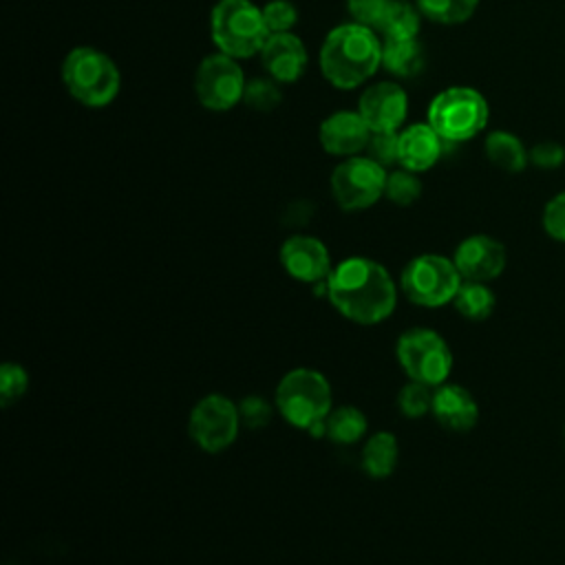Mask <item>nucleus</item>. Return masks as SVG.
Returning a JSON list of instances; mask_svg holds the SVG:
<instances>
[{
  "label": "nucleus",
  "mask_w": 565,
  "mask_h": 565,
  "mask_svg": "<svg viewBox=\"0 0 565 565\" xmlns=\"http://www.w3.org/2000/svg\"><path fill=\"white\" fill-rule=\"evenodd\" d=\"M327 298L347 320L371 327L393 313L397 287L382 263L366 256H349L331 269Z\"/></svg>",
  "instance_id": "f257e3e1"
},
{
  "label": "nucleus",
  "mask_w": 565,
  "mask_h": 565,
  "mask_svg": "<svg viewBox=\"0 0 565 565\" xmlns=\"http://www.w3.org/2000/svg\"><path fill=\"white\" fill-rule=\"evenodd\" d=\"M382 66V42L375 29L347 22L331 29L320 46V71L340 90L364 84Z\"/></svg>",
  "instance_id": "f03ea898"
},
{
  "label": "nucleus",
  "mask_w": 565,
  "mask_h": 565,
  "mask_svg": "<svg viewBox=\"0 0 565 565\" xmlns=\"http://www.w3.org/2000/svg\"><path fill=\"white\" fill-rule=\"evenodd\" d=\"M62 82L68 95L88 108L108 106L121 88L117 64L93 46H77L62 62Z\"/></svg>",
  "instance_id": "7ed1b4c3"
},
{
  "label": "nucleus",
  "mask_w": 565,
  "mask_h": 565,
  "mask_svg": "<svg viewBox=\"0 0 565 565\" xmlns=\"http://www.w3.org/2000/svg\"><path fill=\"white\" fill-rule=\"evenodd\" d=\"M210 31L216 49L234 60L260 53L269 38L263 9L252 0H218L210 15Z\"/></svg>",
  "instance_id": "20e7f679"
},
{
  "label": "nucleus",
  "mask_w": 565,
  "mask_h": 565,
  "mask_svg": "<svg viewBox=\"0 0 565 565\" xmlns=\"http://www.w3.org/2000/svg\"><path fill=\"white\" fill-rule=\"evenodd\" d=\"M276 411L296 428L307 430L333 411V391L329 380L316 369H291L274 393Z\"/></svg>",
  "instance_id": "39448f33"
},
{
  "label": "nucleus",
  "mask_w": 565,
  "mask_h": 565,
  "mask_svg": "<svg viewBox=\"0 0 565 565\" xmlns=\"http://www.w3.org/2000/svg\"><path fill=\"white\" fill-rule=\"evenodd\" d=\"M490 117L486 97L470 86H450L433 97L428 124L444 141H468L479 135Z\"/></svg>",
  "instance_id": "423d86ee"
},
{
  "label": "nucleus",
  "mask_w": 565,
  "mask_h": 565,
  "mask_svg": "<svg viewBox=\"0 0 565 565\" xmlns=\"http://www.w3.org/2000/svg\"><path fill=\"white\" fill-rule=\"evenodd\" d=\"M395 358L408 380L430 388L441 386L452 371V351L446 338L428 327H413L399 333Z\"/></svg>",
  "instance_id": "0eeeda50"
},
{
  "label": "nucleus",
  "mask_w": 565,
  "mask_h": 565,
  "mask_svg": "<svg viewBox=\"0 0 565 565\" xmlns=\"http://www.w3.org/2000/svg\"><path fill=\"white\" fill-rule=\"evenodd\" d=\"M463 278L452 258L441 254H419L399 274V289L419 307L435 309L452 302Z\"/></svg>",
  "instance_id": "6e6552de"
},
{
  "label": "nucleus",
  "mask_w": 565,
  "mask_h": 565,
  "mask_svg": "<svg viewBox=\"0 0 565 565\" xmlns=\"http://www.w3.org/2000/svg\"><path fill=\"white\" fill-rule=\"evenodd\" d=\"M386 168L371 157H347L340 161L329 179L331 194L344 212H358L375 205L384 196Z\"/></svg>",
  "instance_id": "1a4fd4ad"
},
{
  "label": "nucleus",
  "mask_w": 565,
  "mask_h": 565,
  "mask_svg": "<svg viewBox=\"0 0 565 565\" xmlns=\"http://www.w3.org/2000/svg\"><path fill=\"white\" fill-rule=\"evenodd\" d=\"M238 404H234L223 393L203 395L190 411L188 433L192 441L210 455L223 452L230 448L241 430Z\"/></svg>",
  "instance_id": "9d476101"
},
{
  "label": "nucleus",
  "mask_w": 565,
  "mask_h": 565,
  "mask_svg": "<svg viewBox=\"0 0 565 565\" xmlns=\"http://www.w3.org/2000/svg\"><path fill=\"white\" fill-rule=\"evenodd\" d=\"M245 75L238 62L225 53H212L201 60L194 73V93L203 108L223 113L234 108L245 95Z\"/></svg>",
  "instance_id": "9b49d317"
},
{
  "label": "nucleus",
  "mask_w": 565,
  "mask_h": 565,
  "mask_svg": "<svg viewBox=\"0 0 565 565\" xmlns=\"http://www.w3.org/2000/svg\"><path fill=\"white\" fill-rule=\"evenodd\" d=\"M452 260L463 280L490 282L503 274L508 254L503 243L497 241L494 236L472 234V236H466L455 247Z\"/></svg>",
  "instance_id": "f8f14e48"
},
{
  "label": "nucleus",
  "mask_w": 565,
  "mask_h": 565,
  "mask_svg": "<svg viewBox=\"0 0 565 565\" xmlns=\"http://www.w3.org/2000/svg\"><path fill=\"white\" fill-rule=\"evenodd\" d=\"M280 265L285 271L300 282L318 285L329 278L333 265L327 245L307 234H294L280 245Z\"/></svg>",
  "instance_id": "ddd939ff"
},
{
  "label": "nucleus",
  "mask_w": 565,
  "mask_h": 565,
  "mask_svg": "<svg viewBox=\"0 0 565 565\" xmlns=\"http://www.w3.org/2000/svg\"><path fill=\"white\" fill-rule=\"evenodd\" d=\"M358 106V113L371 132H391L404 124L408 113V97L402 86L393 82H377L360 95Z\"/></svg>",
  "instance_id": "4468645a"
},
{
  "label": "nucleus",
  "mask_w": 565,
  "mask_h": 565,
  "mask_svg": "<svg viewBox=\"0 0 565 565\" xmlns=\"http://www.w3.org/2000/svg\"><path fill=\"white\" fill-rule=\"evenodd\" d=\"M258 55H260V62H263L265 71L269 73V77L276 82H282V84H291V82L300 79L309 64L305 42L298 35H294L291 31L269 33V38L263 44Z\"/></svg>",
  "instance_id": "2eb2a0df"
},
{
  "label": "nucleus",
  "mask_w": 565,
  "mask_h": 565,
  "mask_svg": "<svg viewBox=\"0 0 565 565\" xmlns=\"http://www.w3.org/2000/svg\"><path fill=\"white\" fill-rule=\"evenodd\" d=\"M318 139L320 146L333 157H355L358 152L366 150L371 128L360 113L338 110L320 124Z\"/></svg>",
  "instance_id": "dca6fc26"
},
{
  "label": "nucleus",
  "mask_w": 565,
  "mask_h": 565,
  "mask_svg": "<svg viewBox=\"0 0 565 565\" xmlns=\"http://www.w3.org/2000/svg\"><path fill=\"white\" fill-rule=\"evenodd\" d=\"M430 413L439 426L452 433H468L479 422V404L461 384L444 382L433 391Z\"/></svg>",
  "instance_id": "f3484780"
},
{
  "label": "nucleus",
  "mask_w": 565,
  "mask_h": 565,
  "mask_svg": "<svg viewBox=\"0 0 565 565\" xmlns=\"http://www.w3.org/2000/svg\"><path fill=\"white\" fill-rule=\"evenodd\" d=\"M444 139L435 128L426 124H413L399 132V159L397 163L411 172L430 170L441 157Z\"/></svg>",
  "instance_id": "a211bd4d"
},
{
  "label": "nucleus",
  "mask_w": 565,
  "mask_h": 565,
  "mask_svg": "<svg viewBox=\"0 0 565 565\" xmlns=\"http://www.w3.org/2000/svg\"><path fill=\"white\" fill-rule=\"evenodd\" d=\"M397 459H399V444H397V437L388 430L373 433L360 452V466L364 475H369L371 479L391 477L397 466Z\"/></svg>",
  "instance_id": "6ab92c4d"
},
{
  "label": "nucleus",
  "mask_w": 565,
  "mask_h": 565,
  "mask_svg": "<svg viewBox=\"0 0 565 565\" xmlns=\"http://www.w3.org/2000/svg\"><path fill=\"white\" fill-rule=\"evenodd\" d=\"M486 157L492 166L510 174L521 172L530 163V152L521 139L505 130H494L486 137Z\"/></svg>",
  "instance_id": "aec40b11"
},
{
  "label": "nucleus",
  "mask_w": 565,
  "mask_h": 565,
  "mask_svg": "<svg viewBox=\"0 0 565 565\" xmlns=\"http://www.w3.org/2000/svg\"><path fill=\"white\" fill-rule=\"evenodd\" d=\"M382 66L395 77H413L424 66V51L415 38L411 40H384Z\"/></svg>",
  "instance_id": "412c9836"
},
{
  "label": "nucleus",
  "mask_w": 565,
  "mask_h": 565,
  "mask_svg": "<svg viewBox=\"0 0 565 565\" xmlns=\"http://www.w3.org/2000/svg\"><path fill=\"white\" fill-rule=\"evenodd\" d=\"M422 22V11L404 0H391L375 31L384 35V40H411L417 35Z\"/></svg>",
  "instance_id": "4be33fe9"
},
{
  "label": "nucleus",
  "mask_w": 565,
  "mask_h": 565,
  "mask_svg": "<svg viewBox=\"0 0 565 565\" xmlns=\"http://www.w3.org/2000/svg\"><path fill=\"white\" fill-rule=\"evenodd\" d=\"M455 309L466 318V320H486L492 316L497 307V296L488 287V282H475V280H463L459 291L452 298Z\"/></svg>",
  "instance_id": "5701e85b"
},
{
  "label": "nucleus",
  "mask_w": 565,
  "mask_h": 565,
  "mask_svg": "<svg viewBox=\"0 0 565 565\" xmlns=\"http://www.w3.org/2000/svg\"><path fill=\"white\" fill-rule=\"evenodd\" d=\"M369 422L358 406H338L327 417V437L335 444L349 446L366 435Z\"/></svg>",
  "instance_id": "b1692460"
},
{
  "label": "nucleus",
  "mask_w": 565,
  "mask_h": 565,
  "mask_svg": "<svg viewBox=\"0 0 565 565\" xmlns=\"http://www.w3.org/2000/svg\"><path fill=\"white\" fill-rule=\"evenodd\" d=\"M479 0H417L424 18L437 24H461L472 18Z\"/></svg>",
  "instance_id": "393cba45"
},
{
  "label": "nucleus",
  "mask_w": 565,
  "mask_h": 565,
  "mask_svg": "<svg viewBox=\"0 0 565 565\" xmlns=\"http://www.w3.org/2000/svg\"><path fill=\"white\" fill-rule=\"evenodd\" d=\"M384 196L402 207L413 205L422 196V181L417 179V172H411L406 168L388 172Z\"/></svg>",
  "instance_id": "a878e982"
},
{
  "label": "nucleus",
  "mask_w": 565,
  "mask_h": 565,
  "mask_svg": "<svg viewBox=\"0 0 565 565\" xmlns=\"http://www.w3.org/2000/svg\"><path fill=\"white\" fill-rule=\"evenodd\" d=\"M430 406H433V391L422 382L411 380L397 393V408L408 419L424 417L426 413H430Z\"/></svg>",
  "instance_id": "bb28decb"
},
{
  "label": "nucleus",
  "mask_w": 565,
  "mask_h": 565,
  "mask_svg": "<svg viewBox=\"0 0 565 565\" xmlns=\"http://www.w3.org/2000/svg\"><path fill=\"white\" fill-rule=\"evenodd\" d=\"M29 388V373L20 362H4L0 369V404L9 408L15 404Z\"/></svg>",
  "instance_id": "cd10ccee"
},
{
  "label": "nucleus",
  "mask_w": 565,
  "mask_h": 565,
  "mask_svg": "<svg viewBox=\"0 0 565 565\" xmlns=\"http://www.w3.org/2000/svg\"><path fill=\"white\" fill-rule=\"evenodd\" d=\"M280 99L282 95L278 90L276 79H263V77L249 79L243 95V102L254 110H271L274 106H278Z\"/></svg>",
  "instance_id": "c85d7f7f"
},
{
  "label": "nucleus",
  "mask_w": 565,
  "mask_h": 565,
  "mask_svg": "<svg viewBox=\"0 0 565 565\" xmlns=\"http://www.w3.org/2000/svg\"><path fill=\"white\" fill-rule=\"evenodd\" d=\"M366 150H369L366 157L375 159L384 168L391 166V163H397V159H399V132L397 130L371 132Z\"/></svg>",
  "instance_id": "c756f323"
},
{
  "label": "nucleus",
  "mask_w": 565,
  "mask_h": 565,
  "mask_svg": "<svg viewBox=\"0 0 565 565\" xmlns=\"http://www.w3.org/2000/svg\"><path fill=\"white\" fill-rule=\"evenodd\" d=\"M263 18L269 33H287L298 20V11L289 0H269L263 7Z\"/></svg>",
  "instance_id": "7c9ffc66"
},
{
  "label": "nucleus",
  "mask_w": 565,
  "mask_h": 565,
  "mask_svg": "<svg viewBox=\"0 0 565 565\" xmlns=\"http://www.w3.org/2000/svg\"><path fill=\"white\" fill-rule=\"evenodd\" d=\"M238 413H241V424L245 428L256 430V428H263L265 424H269L274 408L263 395H245L238 402Z\"/></svg>",
  "instance_id": "2f4dec72"
},
{
  "label": "nucleus",
  "mask_w": 565,
  "mask_h": 565,
  "mask_svg": "<svg viewBox=\"0 0 565 565\" xmlns=\"http://www.w3.org/2000/svg\"><path fill=\"white\" fill-rule=\"evenodd\" d=\"M543 230L545 234L556 241V243H565V190L554 194L545 207H543V216H541Z\"/></svg>",
  "instance_id": "473e14b6"
},
{
  "label": "nucleus",
  "mask_w": 565,
  "mask_h": 565,
  "mask_svg": "<svg viewBox=\"0 0 565 565\" xmlns=\"http://www.w3.org/2000/svg\"><path fill=\"white\" fill-rule=\"evenodd\" d=\"M388 4H391V0H347V9H349L353 22H360L371 29L377 26V22L382 20Z\"/></svg>",
  "instance_id": "72a5a7b5"
},
{
  "label": "nucleus",
  "mask_w": 565,
  "mask_h": 565,
  "mask_svg": "<svg viewBox=\"0 0 565 565\" xmlns=\"http://www.w3.org/2000/svg\"><path fill=\"white\" fill-rule=\"evenodd\" d=\"M563 161H565V150H563V146H558L554 141H543L530 150V163H534L543 170L558 168Z\"/></svg>",
  "instance_id": "f704fd0d"
},
{
  "label": "nucleus",
  "mask_w": 565,
  "mask_h": 565,
  "mask_svg": "<svg viewBox=\"0 0 565 565\" xmlns=\"http://www.w3.org/2000/svg\"><path fill=\"white\" fill-rule=\"evenodd\" d=\"M563 439H565V428H563Z\"/></svg>",
  "instance_id": "c9c22d12"
}]
</instances>
